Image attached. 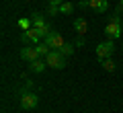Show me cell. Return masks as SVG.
Here are the masks:
<instances>
[{
	"mask_svg": "<svg viewBox=\"0 0 123 113\" xmlns=\"http://www.w3.org/2000/svg\"><path fill=\"white\" fill-rule=\"evenodd\" d=\"M18 27H21L23 31H25V29H31V21H27V19H21V21H18Z\"/></svg>",
	"mask_w": 123,
	"mask_h": 113,
	"instance_id": "9a60e30c",
	"label": "cell"
},
{
	"mask_svg": "<svg viewBox=\"0 0 123 113\" xmlns=\"http://www.w3.org/2000/svg\"><path fill=\"white\" fill-rule=\"evenodd\" d=\"M60 52L62 53H64V56H72V53H74V45H72V43H64V45H62V49H60Z\"/></svg>",
	"mask_w": 123,
	"mask_h": 113,
	"instance_id": "4fadbf2b",
	"label": "cell"
},
{
	"mask_svg": "<svg viewBox=\"0 0 123 113\" xmlns=\"http://www.w3.org/2000/svg\"><path fill=\"white\" fill-rule=\"evenodd\" d=\"M45 39V35L41 33V29L37 27H31V29H25L21 33V41L23 43H39V41Z\"/></svg>",
	"mask_w": 123,
	"mask_h": 113,
	"instance_id": "277c9868",
	"label": "cell"
},
{
	"mask_svg": "<svg viewBox=\"0 0 123 113\" xmlns=\"http://www.w3.org/2000/svg\"><path fill=\"white\" fill-rule=\"evenodd\" d=\"M47 2H49V6H60L64 0H47Z\"/></svg>",
	"mask_w": 123,
	"mask_h": 113,
	"instance_id": "2e32d148",
	"label": "cell"
},
{
	"mask_svg": "<svg viewBox=\"0 0 123 113\" xmlns=\"http://www.w3.org/2000/svg\"><path fill=\"white\" fill-rule=\"evenodd\" d=\"M45 62H47V66L53 68V70L66 68V56H64L60 49H49V53L45 56Z\"/></svg>",
	"mask_w": 123,
	"mask_h": 113,
	"instance_id": "6da1fadb",
	"label": "cell"
},
{
	"mask_svg": "<svg viewBox=\"0 0 123 113\" xmlns=\"http://www.w3.org/2000/svg\"><path fill=\"white\" fill-rule=\"evenodd\" d=\"M103 62V68L107 70V72H113L115 70V64H113V60H111V58H107V60H101Z\"/></svg>",
	"mask_w": 123,
	"mask_h": 113,
	"instance_id": "5bb4252c",
	"label": "cell"
},
{
	"mask_svg": "<svg viewBox=\"0 0 123 113\" xmlns=\"http://www.w3.org/2000/svg\"><path fill=\"white\" fill-rule=\"evenodd\" d=\"M43 41L49 45V49H62V45L66 43V41H64V37H62L60 33H55V31H51V33H49Z\"/></svg>",
	"mask_w": 123,
	"mask_h": 113,
	"instance_id": "8992f818",
	"label": "cell"
},
{
	"mask_svg": "<svg viewBox=\"0 0 123 113\" xmlns=\"http://www.w3.org/2000/svg\"><path fill=\"white\" fill-rule=\"evenodd\" d=\"M31 23H33V27H37V29L47 27V23H45V19H43L41 13H33V14H31Z\"/></svg>",
	"mask_w": 123,
	"mask_h": 113,
	"instance_id": "30bf717a",
	"label": "cell"
},
{
	"mask_svg": "<svg viewBox=\"0 0 123 113\" xmlns=\"http://www.w3.org/2000/svg\"><path fill=\"white\" fill-rule=\"evenodd\" d=\"M45 66H47V62H45V60H39V58H37V60H33V62H29V70H31V72H35V74L43 72Z\"/></svg>",
	"mask_w": 123,
	"mask_h": 113,
	"instance_id": "9c48e42d",
	"label": "cell"
},
{
	"mask_svg": "<svg viewBox=\"0 0 123 113\" xmlns=\"http://www.w3.org/2000/svg\"><path fill=\"white\" fill-rule=\"evenodd\" d=\"M21 58L25 62H33V60H37V58H41V56H39V52H37V47H31L29 45V47L21 49Z\"/></svg>",
	"mask_w": 123,
	"mask_h": 113,
	"instance_id": "ba28073f",
	"label": "cell"
},
{
	"mask_svg": "<svg viewBox=\"0 0 123 113\" xmlns=\"http://www.w3.org/2000/svg\"><path fill=\"white\" fill-rule=\"evenodd\" d=\"M86 19H82V17H78V19H76V21H74V31H76V33H78V35H84V33H86Z\"/></svg>",
	"mask_w": 123,
	"mask_h": 113,
	"instance_id": "8fae6325",
	"label": "cell"
},
{
	"mask_svg": "<svg viewBox=\"0 0 123 113\" xmlns=\"http://www.w3.org/2000/svg\"><path fill=\"white\" fill-rule=\"evenodd\" d=\"M113 53H115V43H113V39H107V41H103V43L97 45V56L101 58V60H107V58H111Z\"/></svg>",
	"mask_w": 123,
	"mask_h": 113,
	"instance_id": "5b68a950",
	"label": "cell"
},
{
	"mask_svg": "<svg viewBox=\"0 0 123 113\" xmlns=\"http://www.w3.org/2000/svg\"><path fill=\"white\" fill-rule=\"evenodd\" d=\"M105 35L109 39H117V37L123 35V23H121L119 17H111V21L107 23V27H105Z\"/></svg>",
	"mask_w": 123,
	"mask_h": 113,
	"instance_id": "7a4b0ae2",
	"label": "cell"
},
{
	"mask_svg": "<svg viewBox=\"0 0 123 113\" xmlns=\"http://www.w3.org/2000/svg\"><path fill=\"white\" fill-rule=\"evenodd\" d=\"M18 103H21V107L25 109V111H31V109H35L37 105H39V97H37L35 93H31L29 88H25V91L21 93Z\"/></svg>",
	"mask_w": 123,
	"mask_h": 113,
	"instance_id": "3957f363",
	"label": "cell"
},
{
	"mask_svg": "<svg viewBox=\"0 0 123 113\" xmlns=\"http://www.w3.org/2000/svg\"><path fill=\"white\" fill-rule=\"evenodd\" d=\"M88 8L94 13H107L109 10V2L107 0H88Z\"/></svg>",
	"mask_w": 123,
	"mask_h": 113,
	"instance_id": "52a82bcc",
	"label": "cell"
},
{
	"mask_svg": "<svg viewBox=\"0 0 123 113\" xmlns=\"http://www.w3.org/2000/svg\"><path fill=\"white\" fill-rule=\"evenodd\" d=\"M57 8H60L62 14H72V13H74V4H72V2H62Z\"/></svg>",
	"mask_w": 123,
	"mask_h": 113,
	"instance_id": "7c38bea8",
	"label": "cell"
}]
</instances>
